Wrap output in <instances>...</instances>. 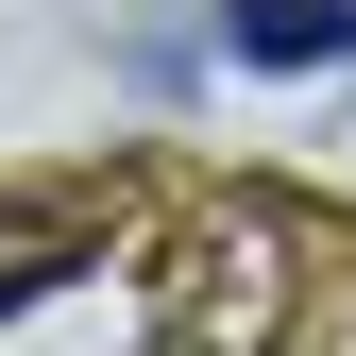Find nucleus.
Masks as SVG:
<instances>
[{
    "label": "nucleus",
    "instance_id": "obj_2",
    "mask_svg": "<svg viewBox=\"0 0 356 356\" xmlns=\"http://www.w3.org/2000/svg\"><path fill=\"white\" fill-rule=\"evenodd\" d=\"M220 34H238L254 68H339L356 51V0H220Z\"/></svg>",
    "mask_w": 356,
    "mask_h": 356
},
{
    "label": "nucleus",
    "instance_id": "obj_1",
    "mask_svg": "<svg viewBox=\"0 0 356 356\" xmlns=\"http://www.w3.org/2000/svg\"><path fill=\"white\" fill-rule=\"evenodd\" d=\"M0 356H272V220L170 170L0 187Z\"/></svg>",
    "mask_w": 356,
    "mask_h": 356
}]
</instances>
